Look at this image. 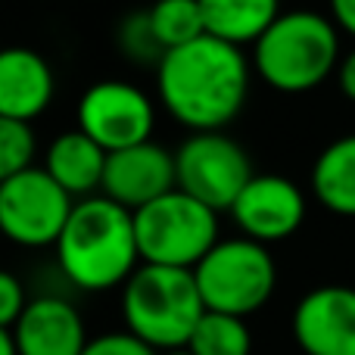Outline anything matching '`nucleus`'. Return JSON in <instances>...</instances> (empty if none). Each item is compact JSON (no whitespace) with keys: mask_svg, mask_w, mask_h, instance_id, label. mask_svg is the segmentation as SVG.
Segmentation results:
<instances>
[{"mask_svg":"<svg viewBox=\"0 0 355 355\" xmlns=\"http://www.w3.org/2000/svg\"><path fill=\"white\" fill-rule=\"evenodd\" d=\"M156 87L172 119L190 131H221L246 103L250 60L243 47L202 35L162 56Z\"/></svg>","mask_w":355,"mask_h":355,"instance_id":"nucleus-1","label":"nucleus"},{"mask_svg":"<svg viewBox=\"0 0 355 355\" xmlns=\"http://www.w3.org/2000/svg\"><path fill=\"white\" fill-rule=\"evenodd\" d=\"M56 262L62 275L87 293L112 290L119 284L125 287L141 268L135 212L103 193L85 196L75 202L56 240Z\"/></svg>","mask_w":355,"mask_h":355,"instance_id":"nucleus-2","label":"nucleus"},{"mask_svg":"<svg viewBox=\"0 0 355 355\" xmlns=\"http://www.w3.org/2000/svg\"><path fill=\"white\" fill-rule=\"evenodd\" d=\"M340 60V35L331 16L315 10H290L275 19L252 44V69L275 91L302 94L318 87Z\"/></svg>","mask_w":355,"mask_h":355,"instance_id":"nucleus-3","label":"nucleus"},{"mask_svg":"<svg viewBox=\"0 0 355 355\" xmlns=\"http://www.w3.org/2000/svg\"><path fill=\"white\" fill-rule=\"evenodd\" d=\"M122 315L128 334L156 352H175L187 349L206 306L193 271L141 265L122 290Z\"/></svg>","mask_w":355,"mask_h":355,"instance_id":"nucleus-4","label":"nucleus"},{"mask_svg":"<svg viewBox=\"0 0 355 355\" xmlns=\"http://www.w3.org/2000/svg\"><path fill=\"white\" fill-rule=\"evenodd\" d=\"M193 277L206 312L246 318L271 300L277 268L265 243H256L250 237H234L218 240L193 268Z\"/></svg>","mask_w":355,"mask_h":355,"instance_id":"nucleus-5","label":"nucleus"},{"mask_svg":"<svg viewBox=\"0 0 355 355\" xmlns=\"http://www.w3.org/2000/svg\"><path fill=\"white\" fill-rule=\"evenodd\" d=\"M135 231L144 265L193 271L218 243V212L181 190H172L137 209Z\"/></svg>","mask_w":355,"mask_h":355,"instance_id":"nucleus-6","label":"nucleus"},{"mask_svg":"<svg viewBox=\"0 0 355 355\" xmlns=\"http://www.w3.org/2000/svg\"><path fill=\"white\" fill-rule=\"evenodd\" d=\"M178 190L212 212L237 202L243 187L252 181V162L246 150L225 131H193L175 153Z\"/></svg>","mask_w":355,"mask_h":355,"instance_id":"nucleus-7","label":"nucleus"},{"mask_svg":"<svg viewBox=\"0 0 355 355\" xmlns=\"http://www.w3.org/2000/svg\"><path fill=\"white\" fill-rule=\"evenodd\" d=\"M75 202L44 166H31L0 184V234L37 250L56 246Z\"/></svg>","mask_w":355,"mask_h":355,"instance_id":"nucleus-8","label":"nucleus"},{"mask_svg":"<svg viewBox=\"0 0 355 355\" xmlns=\"http://www.w3.org/2000/svg\"><path fill=\"white\" fill-rule=\"evenodd\" d=\"M153 122L150 97L128 81H97L78 100V128L106 153L147 144Z\"/></svg>","mask_w":355,"mask_h":355,"instance_id":"nucleus-9","label":"nucleus"},{"mask_svg":"<svg viewBox=\"0 0 355 355\" xmlns=\"http://www.w3.org/2000/svg\"><path fill=\"white\" fill-rule=\"evenodd\" d=\"M293 340L306 355H355V287H315L293 309Z\"/></svg>","mask_w":355,"mask_h":355,"instance_id":"nucleus-10","label":"nucleus"},{"mask_svg":"<svg viewBox=\"0 0 355 355\" xmlns=\"http://www.w3.org/2000/svg\"><path fill=\"white\" fill-rule=\"evenodd\" d=\"M234 225L256 243H275L300 231L306 221V196L290 178L252 175L231 206Z\"/></svg>","mask_w":355,"mask_h":355,"instance_id":"nucleus-11","label":"nucleus"},{"mask_svg":"<svg viewBox=\"0 0 355 355\" xmlns=\"http://www.w3.org/2000/svg\"><path fill=\"white\" fill-rule=\"evenodd\" d=\"M100 190H103V196L116 200L119 206L137 212V209L156 202L159 196L178 190L175 153H168L166 147L153 141L110 153Z\"/></svg>","mask_w":355,"mask_h":355,"instance_id":"nucleus-12","label":"nucleus"},{"mask_svg":"<svg viewBox=\"0 0 355 355\" xmlns=\"http://www.w3.org/2000/svg\"><path fill=\"white\" fill-rule=\"evenodd\" d=\"M12 343L19 355H81L91 340L72 302L62 296H37L12 327Z\"/></svg>","mask_w":355,"mask_h":355,"instance_id":"nucleus-13","label":"nucleus"},{"mask_svg":"<svg viewBox=\"0 0 355 355\" xmlns=\"http://www.w3.org/2000/svg\"><path fill=\"white\" fill-rule=\"evenodd\" d=\"M53 91V69L37 50L0 47V116L31 122L50 106Z\"/></svg>","mask_w":355,"mask_h":355,"instance_id":"nucleus-14","label":"nucleus"},{"mask_svg":"<svg viewBox=\"0 0 355 355\" xmlns=\"http://www.w3.org/2000/svg\"><path fill=\"white\" fill-rule=\"evenodd\" d=\"M106 159L110 153L100 144H94L81 128H75L53 137L44 156V168L69 196H85L103 187Z\"/></svg>","mask_w":355,"mask_h":355,"instance_id":"nucleus-15","label":"nucleus"},{"mask_svg":"<svg viewBox=\"0 0 355 355\" xmlns=\"http://www.w3.org/2000/svg\"><path fill=\"white\" fill-rule=\"evenodd\" d=\"M206 35L243 47L256 44L281 16V0H200Z\"/></svg>","mask_w":355,"mask_h":355,"instance_id":"nucleus-16","label":"nucleus"},{"mask_svg":"<svg viewBox=\"0 0 355 355\" xmlns=\"http://www.w3.org/2000/svg\"><path fill=\"white\" fill-rule=\"evenodd\" d=\"M312 190L321 206L355 218V135L337 137L312 166Z\"/></svg>","mask_w":355,"mask_h":355,"instance_id":"nucleus-17","label":"nucleus"},{"mask_svg":"<svg viewBox=\"0 0 355 355\" xmlns=\"http://www.w3.org/2000/svg\"><path fill=\"white\" fill-rule=\"evenodd\" d=\"M190 355H250L252 334L243 318L221 312H206L187 343Z\"/></svg>","mask_w":355,"mask_h":355,"instance_id":"nucleus-18","label":"nucleus"},{"mask_svg":"<svg viewBox=\"0 0 355 355\" xmlns=\"http://www.w3.org/2000/svg\"><path fill=\"white\" fill-rule=\"evenodd\" d=\"M150 22L166 53L206 35L200 0H156L150 6Z\"/></svg>","mask_w":355,"mask_h":355,"instance_id":"nucleus-19","label":"nucleus"},{"mask_svg":"<svg viewBox=\"0 0 355 355\" xmlns=\"http://www.w3.org/2000/svg\"><path fill=\"white\" fill-rule=\"evenodd\" d=\"M116 41H119V50H122L131 62H147V66L159 69L162 56H166V47L159 44V37H156V31H153V22H150V10L128 12V16L119 22Z\"/></svg>","mask_w":355,"mask_h":355,"instance_id":"nucleus-20","label":"nucleus"},{"mask_svg":"<svg viewBox=\"0 0 355 355\" xmlns=\"http://www.w3.org/2000/svg\"><path fill=\"white\" fill-rule=\"evenodd\" d=\"M35 159V131L28 122L0 116V184L31 168Z\"/></svg>","mask_w":355,"mask_h":355,"instance_id":"nucleus-21","label":"nucleus"},{"mask_svg":"<svg viewBox=\"0 0 355 355\" xmlns=\"http://www.w3.org/2000/svg\"><path fill=\"white\" fill-rule=\"evenodd\" d=\"M81 355H159L153 346H147L144 340H137L128 331H116V334H100L87 343V349Z\"/></svg>","mask_w":355,"mask_h":355,"instance_id":"nucleus-22","label":"nucleus"},{"mask_svg":"<svg viewBox=\"0 0 355 355\" xmlns=\"http://www.w3.org/2000/svg\"><path fill=\"white\" fill-rule=\"evenodd\" d=\"M25 306H28V300H25L22 281H19L12 271L0 268V327H3V331H12L16 321L22 318Z\"/></svg>","mask_w":355,"mask_h":355,"instance_id":"nucleus-23","label":"nucleus"},{"mask_svg":"<svg viewBox=\"0 0 355 355\" xmlns=\"http://www.w3.org/2000/svg\"><path fill=\"white\" fill-rule=\"evenodd\" d=\"M331 19L337 28L355 37V0H331Z\"/></svg>","mask_w":355,"mask_h":355,"instance_id":"nucleus-24","label":"nucleus"},{"mask_svg":"<svg viewBox=\"0 0 355 355\" xmlns=\"http://www.w3.org/2000/svg\"><path fill=\"white\" fill-rule=\"evenodd\" d=\"M337 78H340V91H343V97H349L355 103V50L340 62Z\"/></svg>","mask_w":355,"mask_h":355,"instance_id":"nucleus-25","label":"nucleus"},{"mask_svg":"<svg viewBox=\"0 0 355 355\" xmlns=\"http://www.w3.org/2000/svg\"><path fill=\"white\" fill-rule=\"evenodd\" d=\"M0 355H19L16 343H12V331H3V327H0Z\"/></svg>","mask_w":355,"mask_h":355,"instance_id":"nucleus-26","label":"nucleus"},{"mask_svg":"<svg viewBox=\"0 0 355 355\" xmlns=\"http://www.w3.org/2000/svg\"><path fill=\"white\" fill-rule=\"evenodd\" d=\"M162 355H190L187 349H175V352H162Z\"/></svg>","mask_w":355,"mask_h":355,"instance_id":"nucleus-27","label":"nucleus"}]
</instances>
